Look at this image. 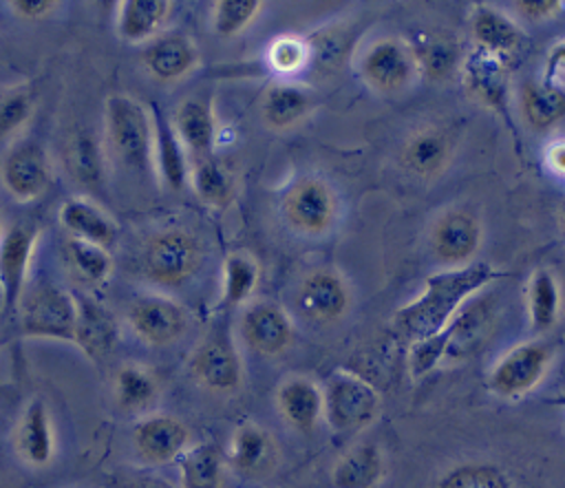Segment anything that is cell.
Listing matches in <instances>:
<instances>
[{"instance_id": "obj_18", "label": "cell", "mask_w": 565, "mask_h": 488, "mask_svg": "<svg viewBox=\"0 0 565 488\" xmlns=\"http://www.w3.org/2000/svg\"><path fill=\"white\" fill-rule=\"evenodd\" d=\"M201 64L199 46L183 33H166L146 44L141 53L143 71L159 84H177Z\"/></svg>"}, {"instance_id": "obj_7", "label": "cell", "mask_w": 565, "mask_h": 488, "mask_svg": "<svg viewBox=\"0 0 565 488\" xmlns=\"http://www.w3.org/2000/svg\"><path fill=\"white\" fill-rule=\"evenodd\" d=\"M40 238L35 221H13L0 230V318H15Z\"/></svg>"}, {"instance_id": "obj_17", "label": "cell", "mask_w": 565, "mask_h": 488, "mask_svg": "<svg viewBox=\"0 0 565 488\" xmlns=\"http://www.w3.org/2000/svg\"><path fill=\"white\" fill-rule=\"evenodd\" d=\"M137 455L152 466H166L190 448V428L174 415L148 413L132 426Z\"/></svg>"}, {"instance_id": "obj_35", "label": "cell", "mask_w": 565, "mask_h": 488, "mask_svg": "<svg viewBox=\"0 0 565 488\" xmlns=\"http://www.w3.org/2000/svg\"><path fill=\"white\" fill-rule=\"evenodd\" d=\"M227 457L214 442L190 446L179 462L181 488H223Z\"/></svg>"}, {"instance_id": "obj_5", "label": "cell", "mask_w": 565, "mask_h": 488, "mask_svg": "<svg viewBox=\"0 0 565 488\" xmlns=\"http://www.w3.org/2000/svg\"><path fill=\"white\" fill-rule=\"evenodd\" d=\"M77 314V298L68 289L55 283H38L24 291L15 318L20 322L22 338L75 344Z\"/></svg>"}, {"instance_id": "obj_15", "label": "cell", "mask_w": 565, "mask_h": 488, "mask_svg": "<svg viewBox=\"0 0 565 488\" xmlns=\"http://www.w3.org/2000/svg\"><path fill=\"white\" fill-rule=\"evenodd\" d=\"M483 230L479 219L461 208L441 212L430 227V250L444 269L466 267L477 261Z\"/></svg>"}, {"instance_id": "obj_24", "label": "cell", "mask_w": 565, "mask_h": 488, "mask_svg": "<svg viewBox=\"0 0 565 488\" xmlns=\"http://www.w3.org/2000/svg\"><path fill=\"white\" fill-rule=\"evenodd\" d=\"M316 108V93L296 82H276L260 97V117L274 132H285L305 121Z\"/></svg>"}, {"instance_id": "obj_10", "label": "cell", "mask_w": 565, "mask_h": 488, "mask_svg": "<svg viewBox=\"0 0 565 488\" xmlns=\"http://www.w3.org/2000/svg\"><path fill=\"white\" fill-rule=\"evenodd\" d=\"M0 183L18 203L44 197L53 183V163L46 148L31 137L13 139L0 159Z\"/></svg>"}, {"instance_id": "obj_49", "label": "cell", "mask_w": 565, "mask_h": 488, "mask_svg": "<svg viewBox=\"0 0 565 488\" xmlns=\"http://www.w3.org/2000/svg\"><path fill=\"white\" fill-rule=\"evenodd\" d=\"M545 161H547V168L561 177H565V139H556L547 146V152H545Z\"/></svg>"}, {"instance_id": "obj_43", "label": "cell", "mask_w": 565, "mask_h": 488, "mask_svg": "<svg viewBox=\"0 0 565 488\" xmlns=\"http://www.w3.org/2000/svg\"><path fill=\"white\" fill-rule=\"evenodd\" d=\"M267 66L278 75H294L309 66L311 62V49L309 40L291 33H282L274 38L265 53Z\"/></svg>"}, {"instance_id": "obj_41", "label": "cell", "mask_w": 565, "mask_h": 488, "mask_svg": "<svg viewBox=\"0 0 565 488\" xmlns=\"http://www.w3.org/2000/svg\"><path fill=\"white\" fill-rule=\"evenodd\" d=\"M35 110V88L22 82L0 91V141L13 137L24 128Z\"/></svg>"}, {"instance_id": "obj_25", "label": "cell", "mask_w": 565, "mask_h": 488, "mask_svg": "<svg viewBox=\"0 0 565 488\" xmlns=\"http://www.w3.org/2000/svg\"><path fill=\"white\" fill-rule=\"evenodd\" d=\"M77 331L75 344L93 362L102 364L119 342V327L115 316L95 298H77Z\"/></svg>"}, {"instance_id": "obj_48", "label": "cell", "mask_w": 565, "mask_h": 488, "mask_svg": "<svg viewBox=\"0 0 565 488\" xmlns=\"http://www.w3.org/2000/svg\"><path fill=\"white\" fill-rule=\"evenodd\" d=\"M554 75H565V40L556 42L545 60V79H554Z\"/></svg>"}, {"instance_id": "obj_2", "label": "cell", "mask_w": 565, "mask_h": 488, "mask_svg": "<svg viewBox=\"0 0 565 488\" xmlns=\"http://www.w3.org/2000/svg\"><path fill=\"white\" fill-rule=\"evenodd\" d=\"M205 247L199 234L185 227H161L150 232L139 247L141 276L163 289L183 287L201 269Z\"/></svg>"}, {"instance_id": "obj_46", "label": "cell", "mask_w": 565, "mask_h": 488, "mask_svg": "<svg viewBox=\"0 0 565 488\" xmlns=\"http://www.w3.org/2000/svg\"><path fill=\"white\" fill-rule=\"evenodd\" d=\"M514 7L527 20H545L561 13L565 2L563 0H521Z\"/></svg>"}, {"instance_id": "obj_27", "label": "cell", "mask_w": 565, "mask_h": 488, "mask_svg": "<svg viewBox=\"0 0 565 488\" xmlns=\"http://www.w3.org/2000/svg\"><path fill=\"white\" fill-rule=\"evenodd\" d=\"M452 157L450 137L437 126H424L413 130L402 146V163L408 172L433 179L441 174Z\"/></svg>"}, {"instance_id": "obj_21", "label": "cell", "mask_w": 565, "mask_h": 488, "mask_svg": "<svg viewBox=\"0 0 565 488\" xmlns=\"http://www.w3.org/2000/svg\"><path fill=\"white\" fill-rule=\"evenodd\" d=\"M274 402L282 422L298 433H311L324 420L322 389L307 375L282 378L276 386Z\"/></svg>"}, {"instance_id": "obj_33", "label": "cell", "mask_w": 565, "mask_h": 488, "mask_svg": "<svg viewBox=\"0 0 565 488\" xmlns=\"http://www.w3.org/2000/svg\"><path fill=\"white\" fill-rule=\"evenodd\" d=\"M521 115L525 124L536 130H552L565 119V88L554 79L530 82L521 88Z\"/></svg>"}, {"instance_id": "obj_36", "label": "cell", "mask_w": 565, "mask_h": 488, "mask_svg": "<svg viewBox=\"0 0 565 488\" xmlns=\"http://www.w3.org/2000/svg\"><path fill=\"white\" fill-rule=\"evenodd\" d=\"M258 280V261L247 252H230L221 267V305L225 309L245 307L254 300Z\"/></svg>"}, {"instance_id": "obj_38", "label": "cell", "mask_w": 565, "mask_h": 488, "mask_svg": "<svg viewBox=\"0 0 565 488\" xmlns=\"http://www.w3.org/2000/svg\"><path fill=\"white\" fill-rule=\"evenodd\" d=\"M66 172L86 188H97L104 181V155L90 130H75L64 141L62 152Z\"/></svg>"}, {"instance_id": "obj_31", "label": "cell", "mask_w": 565, "mask_h": 488, "mask_svg": "<svg viewBox=\"0 0 565 488\" xmlns=\"http://www.w3.org/2000/svg\"><path fill=\"white\" fill-rule=\"evenodd\" d=\"M419 68V75L439 82L461 68V49L455 35L448 31H419L408 42Z\"/></svg>"}, {"instance_id": "obj_1", "label": "cell", "mask_w": 565, "mask_h": 488, "mask_svg": "<svg viewBox=\"0 0 565 488\" xmlns=\"http://www.w3.org/2000/svg\"><path fill=\"white\" fill-rule=\"evenodd\" d=\"M505 272L486 263L475 261L466 267L441 269L424 280L422 291L399 307L393 316V327L408 340L417 342L422 338L444 331L461 314V307L483 287L503 278Z\"/></svg>"}, {"instance_id": "obj_23", "label": "cell", "mask_w": 565, "mask_h": 488, "mask_svg": "<svg viewBox=\"0 0 565 488\" xmlns=\"http://www.w3.org/2000/svg\"><path fill=\"white\" fill-rule=\"evenodd\" d=\"M152 166L163 188L179 192L190 183V155L179 139L172 121L157 106H152Z\"/></svg>"}, {"instance_id": "obj_16", "label": "cell", "mask_w": 565, "mask_h": 488, "mask_svg": "<svg viewBox=\"0 0 565 488\" xmlns=\"http://www.w3.org/2000/svg\"><path fill=\"white\" fill-rule=\"evenodd\" d=\"M241 340L258 356H282L296 338L294 320L285 307L274 300H252L243 307L238 320Z\"/></svg>"}, {"instance_id": "obj_45", "label": "cell", "mask_w": 565, "mask_h": 488, "mask_svg": "<svg viewBox=\"0 0 565 488\" xmlns=\"http://www.w3.org/2000/svg\"><path fill=\"white\" fill-rule=\"evenodd\" d=\"M60 7L57 0H11L9 9L22 20H42L55 13Z\"/></svg>"}, {"instance_id": "obj_32", "label": "cell", "mask_w": 565, "mask_h": 488, "mask_svg": "<svg viewBox=\"0 0 565 488\" xmlns=\"http://www.w3.org/2000/svg\"><path fill=\"white\" fill-rule=\"evenodd\" d=\"M62 263L68 276L88 289L102 287L113 274V256L106 247L73 236L62 243Z\"/></svg>"}, {"instance_id": "obj_29", "label": "cell", "mask_w": 565, "mask_h": 488, "mask_svg": "<svg viewBox=\"0 0 565 488\" xmlns=\"http://www.w3.org/2000/svg\"><path fill=\"white\" fill-rule=\"evenodd\" d=\"M386 473L382 448L373 442H358L347 448L331 468L333 488H375Z\"/></svg>"}, {"instance_id": "obj_34", "label": "cell", "mask_w": 565, "mask_h": 488, "mask_svg": "<svg viewBox=\"0 0 565 488\" xmlns=\"http://www.w3.org/2000/svg\"><path fill=\"white\" fill-rule=\"evenodd\" d=\"M113 395L121 411L143 413L159 397V378L139 362H124L115 369Z\"/></svg>"}, {"instance_id": "obj_9", "label": "cell", "mask_w": 565, "mask_h": 488, "mask_svg": "<svg viewBox=\"0 0 565 488\" xmlns=\"http://www.w3.org/2000/svg\"><path fill=\"white\" fill-rule=\"evenodd\" d=\"M358 73L371 91L380 95H395L415 82L419 68L411 44L402 38L386 35L362 49L358 57Z\"/></svg>"}, {"instance_id": "obj_30", "label": "cell", "mask_w": 565, "mask_h": 488, "mask_svg": "<svg viewBox=\"0 0 565 488\" xmlns=\"http://www.w3.org/2000/svg\"><path fill=\"white\" fill-rule=\"evenodd\" d=\"M470 31L477 49L508 57V60L523 44V33L519 24L503 11L488 4L475 7L470 18Z\"/></svg>"}, {"instance_id": "obj_3", "label": "cell", "mask_w": 565, "mask_h": 488, "mask_svg": "<svg viewBox=\"0 0 565 488\" xmlns=\"http://www.w3.org/2000/svg\"><path fill=\"white\" fill-rule=\"evenodd\" d=\"M104 137L117 161L143 170L152 163V110L139 99L115 93L104 102Z\"/></svg>"}, {"instance_id": "obj_22", "label": "cell", "mask_w": 565, "mask_h": 488, "mask_svg": "<svg viewBox=\"0 0 565 488\" xmlns=\"http://www.w3.org/2000/svg\"><path fill=\"white\" fill-rule=\"evenodd\" d=\"M13 446L20 459L33 468H44L55 457V428L51 411L42 397H33L20 413L13 428Z\"/></svg>"}, {"instance_id": "obj_12", "label": "cell", "mask_w": 565, "mask_h": 488, "mask_svg": "<svg viewBox=\"0 0 565 488\" xmlns=\"http://www.w3.org/2000/svg\"><path fill=\"white\" fill-rule=\"evenodd\" d=\"M459 75L470 97L488 110L497 113L514 130V124L510 119V60L472 46L461 60Z\"/></svg>"}, {"instance_id": "obj_37", "label": "cell", "mask_w": 565, "mask_h": 488, "mask_svg": "<svg viewBox=\"0 0 565 488\" xmlns=\"http://www.w3.org/2000/svg\"><path fill=\"white\" fill-rule=\"evenodd\" d=\"M190 188L194 190L196 199L212 210H225L236 197L234 174L214 157L192 161Z\"/></svg>"}, {"instance_id": "obj_11", "label": "cell", "mask_w": 565, "mask_h": 488, "mask_svg": "<svg viewBox=\"0 0 565 488\" xmlns=\"http://www.w3.org/2000/svg\"><path fill=\"white\" fill-rule=\"evenodd\" d=\"M285 223L302 236L327 234L338 216V199L333 188L320 177L298 179L282 197Z\"/></svg>"}, {"instance_id": "obj_44", "label": "cell", "mask_w": 565, "mask_h": 488, "mask_svg": "<svg viewBox=\"0 0 565 488\" xmlns=\"http://www.w3.org/2000/svg\"><path fill=\"white\" fill-rule=\"evenodd\" d=\"M452 333H455V327L448 325L444 331H439L435 336H428V338H422L417 342H411V349H408V373H411L413 380H422L433 369H437L441 358L450 351Z\"/></svg>"}, {"instance_id": "obj_28", "label": "cell", "mask_w": 565, "mask_h": 488, "mask_svg": "<svg viewBox=\"0 0 565 488\" xmlns=\"http://www.w3.org/2000/svg\"><path fill=\"white\" fill-rule=\"evenodd\" d=\"M60 225L66 236L82 238L102 247H110L117 236V225L108 212L86 197H68L60 208Z\"/></svg>"}, {"instance_id": "obj_26", "label": "cell", "mask_w": 565, "mask_h": 488, "mask_svg": "<svg viewBox=\"0 0 565 488\" xmlns=\"http://www.w3.org/2000/svg\"><path fill=\"white\" fill-rule=\"evenodd\" d=\"M170 13V0H121L115 11L117 38L126 44H148L159 38Z\"/></svg>"}, {"instance_id": "obj_40", "label": "cell", "mask_w": 565, "mask_h": 488, "mask_svg": "<svg viewBox=\"0 0 565 488\" xmlns=\"http://www.w3.org/2000/svg\"><path fill=\"white\" fill-rule=\"evenodd\" d=\"M263 0H216L210 24L218 38H236L247 31L263 13Z\"/></svg>"}, {"instance_id": "obj_20", "label": "cell", "mask_w": 565, "mask_h": 488, "mask_svg": "<svg viewBox=\"0 0 565 488\" xmlns=\"http://www.w3.org/2000/svg\"><path fill=\"white\" fill-rule=\"evenodd\" d=\"M170 121L183 141L185 150L194 159L214 157L216 146V115H214V99L212 95H188L183 97L172 115Z\"/></svg>"}, {"instance_id": "obj_8", "label": "cell", "mask_w": 565, "mask_h": 488, "mask_svg": "<svg viewBox=\"0 0 565 488\" xmlns=\"http://www.w3.org/2000/svg\"><path fill=\"white\" fill-rule=\"evenodd\" d=\"M554 360V347L545 340H527L508 349L488 373V389L501 400H519L534 391Z\"/></svg>"}, {"instance_id": "obj_14", "label": "cell", "mask_w": 565, "mask_h": 488, "mask_svg": "<svg viewBox=\"0 0 565 488\" xmlns=\"http://www.w3.org/2000/svg\"><path fill=\"white\" fill-rule=\"evenodd\" d=\"M351 287L333 267L307 272L296 287V309L311 322L331 325L342 320L351 309Z\"/></svg>"}, {"instance_id": "obj_13", "label": "cell", "mask_w": 565, "mask_h": 488, "mask_svg": "<svg viewBox=\"0 0 565 488\" xmlns=\"http://www.w3.org/2000/svg\"><path fill=\"white\" fill-rule=\"evenodd\" d=\"M126 320L132 333L148 347H168L177 342L190 325L188 309L168 294H141L130 300Z\"/></svg>"}, {"instance_id": "obj_19", "label": "cell", "mask_w": 565, "mask_h": 488, "mask_svg": "<svg viewBox=\"0 0 565 488\" xmlns=\"http://www.w3.org/2000/svg\"><path fill=\"white\" fill-rule=\"evenodd\" d=\"M278 459V442L267 428L254 422H243L234 428L227 448V464L238 475L247 479H263L276 470Z\"/></svg>"}, {"instance_id": "obj_42", "label": "cell", "mask_w": 565, "mask_h": 488, "mask_svg": "<svg viewBox=\"0 0 565 488\" xmlns=\"http://www.w3.org/2000/svg\"><path fill=\"white\" fill-rule=\"evenodd\" d=\"M437 488H512L508 475L490 462H463L452 466Z\"/></svg>"}, {"instance_id": "obj_6", "label": "cell", "mask_w": 565, "mask_h": 488, "mask_svg": "<svg viewBox=\"0 0 565 488\" xmlns=\"http://www.w3.org/2000/svg\"><path fill=\"white\" fill-rule=\"evenodd\" d=\"M324 422L338 435H353L371 426L380 413V393L351 371H333L322 386Z\"/></svg>"}, {"instance_id": "obj_47", "label": "cell", "mask_w": 565, "mask_h": 488, "mask_svg": "<svg viewBox=\"0 0 565 488\" xmlns=\"http://www.w3.org/2000/svg\"><path fill=\"white\" fill-rule=\"evenodd\" d=\"M110 488H174V486L159 475H128L117 479Z\"/></svg>"}, {"instance_id": "obj_4", "label": "cell", "mask_w": 565, "mask_h": 488, "mask_svg": "<svg viewBox=\"0 0 565 488\" xmlns=\"http://www.w3.org/2000/svg\"><path fill=\"white\" fill-rule=\"evenodd\" d=\"M190 378L210 393H234L243 384V360L227 320L210 325L188 356Z\"/></svg>"}, {"instance_id": "obj_50", "label": "cell", "mask_w": 565, "mask_h": 488, "mask_svg": "<svg viewBox=\"0 0 565 488\" xmlns=\"http://www.w3.org/2000/svg\"><path fill=\"white\" fill-rule=\"evenodd\" d=\"M558 223H561V230H563V236H565V199L558 205Z\"/></svg>"}, {"instance_id": "obj_39", "label": "cell", "mask_w": 565, "mask_h": 488, "mask_svg": "<svg viewBox=\"0 0 565 488\" xmlns=\"http://www.w3.org/2000/svg\"><path fill=\"white\" fill-rule=\"evenodd\" d=\"M525 307L530 325L536 333L550 331L561 316V287L554 272L534 269L525 287Z\"/></svg>"}]
</instances>
